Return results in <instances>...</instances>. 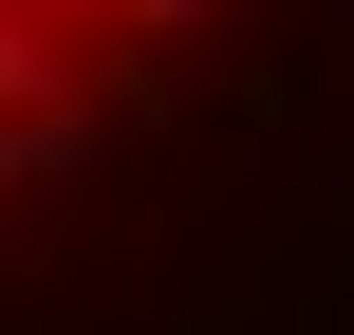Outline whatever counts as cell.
I'll return each mask as SVG.
<instances>
[{"label": "cell", "mask_w": 354, "mask_h": 335, "mask_svg": "<svg viewBox=\"0 0 354 335\" xmlns=\"http://www.w3.org/2000/svg\"><path fill=\"white\" fill-rule=\"evenodd\" d=\"M112 19H131V37H205L224 0H112Z\"/></svg>", "instance_id": "cell-2"}, {"label": "cell", "mask_w": 354, "mask_h": 335, "mask_svg": "<svg viewBox=\"0 0 354 335\" xmlns=\"http://www.w3.org/2000/svg\"><path fill=\"white\" fill-rule=\"evenodd\" d=\"M0 112H93V75H75V37L37 0H0Z\"/></svg>", "instance_id": "cell-1"}]
</instances>
